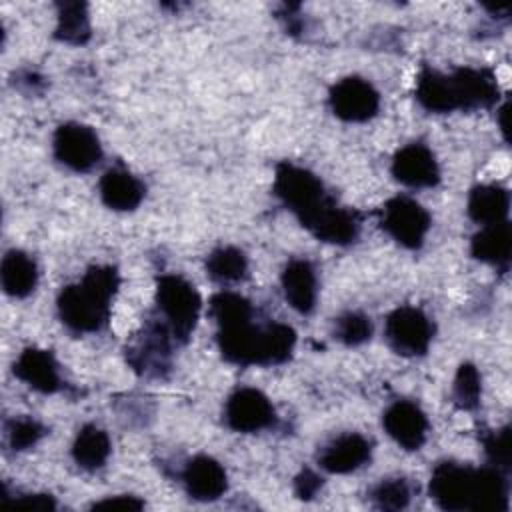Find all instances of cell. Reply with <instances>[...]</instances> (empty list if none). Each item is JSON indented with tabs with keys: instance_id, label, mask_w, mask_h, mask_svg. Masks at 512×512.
Segmentation results:
<instances>
[{
	"instance_id": "6da1fadb",
	"label": "cell",
	"mask_w": 512,
	"mask_h": 512,
	"mask_svg": "<svg viewBox=\"0 0 512 512\" xmlns=\"http://www.w3.org/2000/svg\"><path fill=\"white\" fill-rule=\"evenodd\" d=\"M430 498L442 510H508V476L496 466L440 462L430 476Z\"/></svg>"
},
{
	"instance_id": "7a4b0ae2",
	"label": "cell",
	"mask_w": 512,
	"mask_h": 512,
	"mask_svg": "<svg viewBox=\"0 0 512 512\" xmlns=\"http://www.w3.org/2000/svg\"><path fill=\"white\" fill-rule=\"evenodd\" d=\"M416 100L422 108L436 114L490 108L498 102V84L486 68L466 66L442 74L430 66H422L416 80Z\"/></svg>"
},
{
	"instance_id": "3957f363",
	"label": "cell",
	"mask_w": 512,
	"mask_h": 512,
	"mask_svg": "<svg viewBox=\"0 0 512 512\" xmlns=\"http://www.w3.org/2000/svg\"><path fill=\"white\" fill-rule=\"evenodd\" d=\"M120 276L112 266H92L82 280L68 284L58 294V316L66 328L78 334L98 332L108 324L112 298Z\"/></svg>"
},
{
	"instance_id": "277c9868",
	"label": "cell",
	"mask_w": 512,
	"mask_h": 512,
	"mask_svg": "<svg viewBox=\"0 0 512 512\" xmlns=\"http://www.w3.org/2000/svg\"><path fill=\"white\" fill-rule=\"evenodd\" d=\"M218 348L222 356L238 366H272L282 364L292 356L296 332L288 324L268 322L254 324V316L218 328Z\"/></svg>"
},
{
	"instance_id": "5b68a950",
	"label": "cell",
	"mask_w": 512,
	"mask_h": 512,
	"mask_svg": "<svg viewBox=\"0 0 512 512\" xmlns=\"http://www.w3.org/2000/svg\"><path fill=\"white\" fill-rule=\"evenodd\" d=\"M274 194L308 230H312L318 220L336 204L326 194L324 184L314 172L292 162H280L276 166Z\"/></svg>"
},
{
	"instance_id": "8992f818",
	"label": "cell",
	"mask_w": 512,
	"mask_h": 512,
	"mask_svg": "<svg viewBox=\"0 0 512 512\" xmlns=\"http://www.w3.org/2000/svg\"><path fill=\"white\" fill-rule=\"evenodd\" d=\"M156 306L174 342H188L196 328L202 300L194 284L178 274H162L156 280Z\"/></svg>"
},
{
	"instance_id": "52a82bcc",
	"label": "cell",
	"mask_w": 512,
	"mask_h": 512,
	"mask_svg": "<svg viewBox=\"0 0 512 512\" xmlns=\"http://www.w3.org/2000/svg\"><path fill=\"white\" fill-rule=\"evenodd\" d=\"M384 232L408 250H416L424 244V238L432 226L428 210L410 196H394L382 206Z\"/></svg>"
},
{
	"instance_id": "ba28073f",
	"label": "cell",
	"mask_w": 512,
	"mask_h": 512,
	"mask_svg": "<svg viewBox=\"0 0 512 512\" xmlns=\"http://www.w3.org/2000/svg\"><path fill=\"white\" fill-rule=\"evenodd\" d=\"M390 348L400 356H422L426 354L434 326L432 320L416 306H398L386 318L384 326Z\"/></svg>"
},
{
	"instance_id": "9c48e42d",
	"label": "cell",
	"mask_w": 512,
	"mask_h": 512,
	"mask_svg": "<svg viewBox=\"0 0 512 512\" xmlns=\"http://www.w3.org/2000/svg\"><path fill=\"white\" fill-rule=\"evenodd\" d=\"M54 158L72 172H88L102 160L98 134L80 122L60 124L52 138Z\"/></svg>"
},
{
	"instance_id": "30bf717a",
	"label": "cell",
	"mask_w": 512,
	"mask_h": 512,
	"mask_svg": "<svg viewBox=\"0 0 512 512\" xmlns=\"http://www.w3.org/2000/svg\"><path fill=\"white\" fill-rule=\"evenodd\" d=\"M328 102L336 118L344 122H366L376 116L380 94L366 78L346 76L330 88Z\"/></svg>"
},
{
	"instance_id": "8fae6325",
	"label": "cell",
	"mask_w": 512,
	"mask_h": 512,
	"mask_svg": "<svg viewBox=\"0 0 512 512\" xmlns=\"http://www.w3.org/2000/svg\"><path fill=\"white\" fill-rule=\"evenodd\" d=\"M172 332L160 320H150L136 342L126 350L128 364L144 376H162L170 368Z\"/></svg>"
},
{
	"instance_id": "7c38bea8",
	"label": "cell",
	"mask_w": 512,
	"mask_h": 512,
	"mask_svg": "<svg viewBox=\"0 0 512 512\" xmlns=\"http://www.w3.org/2000/svg\"><path fill=\"white\" fill-rule=\"evenodd\" d=\"M224 420L234 432L252 434L270 428L276 420V412L264 392L256 388H238L226 400Z\"/></svg>"
},
{
	"instance_id": "4fadbf2b",
	"label": "cell",
	"mask_w": 512,
	"mask_h": 512,
	"mask_svg": "<svg viewBox=\"0 0 512 512\" xmlns=\"http://www.w3.org/2000/svg\"><path fill=\"white\" fill-rule=\"evenodd\" d=\"M392 176L410 188H432L440 182V166L434 152L422 142L402 146L392 158Z\"/></svg>"
},
{
	"instance_id": "5bb4252c",
	"label": "cell",
	"mask_w": 512,
	"mask_h": 512,
	"mask_svg": "<svg viewBox=\"0 0 512 512\" xmlns=\"http://www.w3.org/2000/svg\"><path fill=\"white\" fill-rule=\"evenodd\" d=\"M384 430L404 450H418L428 436V418L416 402L396 400L384 410Z\"/></svg>"
},
{
	"instance_id": "9a60e30c",
	"label": "cell",
	"mask_w": 512,
	"mask_h": 512,
	"mask_svg": "<svg viewBox=\"0 0 512 512\" xmlns=\"http://www.w3.org/2000/svg\"><path fill=\"white\" fill-rule=\"evenodd\" d=\"M370 456V442L358 432H346L322 446L318 452V464L330 474H348L362 468Z\"/></svg>"
},
{
	"instance_id": "2e32d148",
	"label": "cell",
	"mask_w": 512,
	"mask_h": 512,
	"mask_svg": "<svg viewBox=\"0 0 512 512\" xmlns=\"http://www.w3.org/2000/svg\"><path fill=\"white\" fill-rule=\"evenodd\" d=\"M12 370L18 380H22L26 386H30L36 392L54 394L62 390V376L58 370V362L48 350H42L36 346L24 348L16 358Z\"/></svg>"
},
{
	"instance_id": "e0dca14e",
	"label": "cell",
	"mask_w": 512,
	"mask_h": 512,
	"mask_svg": "<svg viewBox=\"0 0 512 512\" xmlns=\"http://www.w3.org/2000/svg\"><path fill=\"white\" fill-rule=\"evenodd\" d=\"M182 482L188 496L200 502H212L220 498L228 488L224 466L206 454H198L188 460L182 472Z\"/></svg>"
},
{
	"instance_id": "ac0fdd59",
	"label": "cell",
	"mask_w": 512,
	"mask_h": 512,
	"mask_svg": "<svg viewBox=\"0 0 512 512\" xmlns=\"http://www.w3.org/2000/svg\"><path fill=\"white\" fill-rule=\"evenodd\" d=\"M282 292L288 304L300 312L310 314L318 298V278L314 266L306 258H292L280 276Z\"/></svg>"
},
{
	"instance_id": "d6986e66",
	"label": "cell",
	"mask_w": 512,
	"mask_h": 512,
	"mask_svg": "<svg viewBox=\"0 0 512 512\" xmlns=\"http://www.w3.org/2000/svg\"><path fill=\"white\" fill-rule=\"evenodd\" d=\"M98 192L102 202L116 212H130L140 206L144 200V184L126 168L116 166L102 174L98 182Z\"/></svg>"
},
{
	"instance_id": "ffe728a7",
	"label": "cell",
	"mask_w": 512,
	"mask_h": 512,
	"mask_svg": "<svg viewBox=\"0 0 512 512\" xmlns=\"http://www.w3.org/2000/svg\"><path fill=\"white\" fill-rule=\"evenodd\" d=\"M470 254L486 264L506 270L512 254V228L508 220L482 226L470 242Z\"/></svg>"
},
{
	"instance_id": "44dd1931",
	"label": "cell",
	"mask_w": 512,
	"mask_h": 512,
	"mask_svg": "<svg viewBox=\"0 0 512 512\" xmlns=\"http://www.w3.org/2000/svg\"><path fill=\"white\" fill-rule=\"evenodd\" d=\"M468 216L482 226L508 220L510 194L500 184H480L468 196Z\"/></svg>"
},
{
	"instance_id": "7402d4cb",
	"label": "cell",
	"mask_w": 512,
	"mask_h": 512,
	"mask_svg": "<svg viewBox=\"0 0 512 512\" xmlns=\"http://www.w3.org/2000/svg\"><path fill=\"white\" fill-rule=\"evenodd\" d=\"M2 288L12 298H26L38 284L36 262L22 250H10L2 258L0 266Z\"/></svg>"
},
{
	"instance_id": "603a6c76",
	"label": "cell",
	"mask_w": 512,
	"mask_h": 512,
	"mask_svg": "<svg viewBox=\"0 0 512 512\" xmlns=\"http://www.w3.org/2000/svg\"><path fill=\"white\" fill-rule=\"evenodd\" d=\"M56 28L54 36L60 42L82 46L92 36L88 4L84 2H58L56 4Z\"/></svg>"
},
{
	"instance_id": "cb8c5ba5",
	"label": "cell",
	"mask_w": 512,
	"mask_h": 512,
	"mask_svg": "<svg viewBox=\"0 0 512 512\" xmlns=\"http://www.w3.org/2000/svg\"><path fill=\"white\" fill-rule=\"evenodd\" d=\"M110 450L112 446L108 434L94 424H86L74 438L72 458L80 468L96 470L106 464Z\"/></svg>"
},
{
	"instance_id": "d4e9b609",
	"label": "cell",
	"mask_w": 512,
	"mask_h": 512,
	"mask_svg": "<svg viewBox=\"0 0 512 512\" xmlns=\"http://www.w3.org/2000/svg\"><path fill=\"white\" fill-rule=\"evenodd\" d=\"M206 272L216 282H238L248 274V258L236 246H220L208 254Z\"/></svg>"
},
{
	"instance_id": "484cf974",
	"label": "cell",
	"mask_w": 512,
	"mask_h": 512,
	"mask_svg": "<svg viewBox=\"0 0 512 512\" xmlns=\"http://www.w3.org/2000/svg\"><path fill=\"white\" fill-rule=\"evenodd\" d=\"M210 314L216 320L218 328H224L252 318L254 308L244 296L236 292H218L210 300Z\"/></svg>"
},
{
	"instance_id": "4316f807",
	"label": "cell",
	"mask_w": 512,
	"mask_h": 512,
	"mask_svg": "<svg viewBox=\"0 0 512 512\" xmlns=\"http://www.w3.org/2000/svg\"><path fill=\"white\" fill-rule=\"evenodd\" d=\"M452 396H454V404L462 410H474L480 404L482 380H480V372L474 364H470V362L460 364V368L454 376Z\"/></svg>"
},
{
	"instance_id": "83f0119b",
	"label": "cell",
	"mask_w": 512,
	"mask_h": 512,
	"mask_svg": "<svg viewBox=\"0 0 512 512\" xmlns=\"http://www.w3.org/2000/svg\"><path fill=\"white\" fill-rule=\"evenodd\" d=\"M410 496H412V490L404 478L380 480L370 490V498L374 506L380 510H402L408 506Z\"/></svg>"
},
{
	"instance_id": "f1b7e54d",
	"label": "cell",
	"mask_w": 512,
	"mask_h": 512,
	"mask_svg": "<svg viewBox=\"0 0 512 512\" xmlns=\"http://www.w3.org/2000/svg\"><path fill=\"white\" fill-rule=\"evenodd\" d=\"M334 336L346 346H360L372 336V322L362 312H346L334 322Z\"/></svg>"
},
{
	"instance_id": "f546056e",
	"label": "cell",
	"mask_w": 512,
	"mask_h": 512,
	"mask_svg": "<svg viewBox=\"0 0 512 512\" xmlns=\"http://www.w3.org/2000/svg\"><path fill=\"white\" fill-rule=\"evenodd\" d=\"M46 434V428L30 418V416H18V418H12L8 424H6V440H8V446L16 452H22V450H28L32 446L38 444V440Z\"/></svg>"
},
{
	"instance_id": "4dcf8cb0",
	"label": "cell",
	"mask_w": 512,
	"mask_h": 512,
	"mask_svg": "<svg viewBox=\"0 0 512 512\" xmlns=\"http://www.w3.org/2000/svg\"><path fill=\"white\" fill-rule=\"evenodd\" d=\"M484 450L486 456L490 460L492 466H496L498 470L506 472L510 470V462H512V448H510V428L504 426L500 430H494L490 434L484 436Z\"/></svg>"
},
{
	"instance_id": "1f68e13d",
	"label": "cell",
	"mask_w": 512,
	"mask_h": 512,
	"mask_svg": "<svg viewBox=\"0 0 512 512\" xmlns=\"http://www.w3.org/2000/svg\"><path fill=\"white\" fill-rule=\"evenodd\" d=\"M322 486V480L316 472L312 470H302L296 480H294V492L300 500H310L316 496V492L320 490Z\"/></svg>"
},
{
	"instance_id": "d6a6232c",
	"label": "cell",
	"mask_w": 512,
	"mask_h": 512,
	"mask_svg": "<svg viewBox=\"0 0 512 512\" xmlns=\"http://www.w3.org/2000/svg\"><path fill=\"white\" fill-rule=\"evenodd\" d=\"M92 508L94 510H142L144 502L136 496L120 494V496H112V498H104L100 502H94Z\"/></svg>"
},
{
	"instance_id": "836d02e7",
	"label": "cell",
	"mask_w": 512,
	"mask_h": 512,
	"mask_svg": "<svg viewBox=\"0 0 512 512\" xmlns=\"http://www.w3.org/2000/svg\"><path fill=\"white\" fill-rule=\"evenodd\" d=\"M12 504L32 508V510H54L56 508V502L50 494H26V496L14 498Z\"/></svg>"
},
{
	"instance_id": "e575fe53",
	"label": "cell",
	"mask_w": 512,
	"mask_h": 512,
	"mask_svg": "<svg viewBox=\"0 0 512 512\" xmlns=\"http://www.w3.org/2000/svg\"><path fill=\"white\" fill-rule=\"evenodd\" d=\"M498 116H500V128H502V132H504V138H508V124H506V116H508V102L500 108Z\"/></svg>"
}]
</instances>
